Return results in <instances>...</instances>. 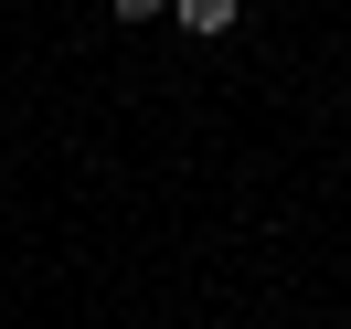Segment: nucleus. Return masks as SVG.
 I'll return each instance as SVG.
<instances>
[{"label":"nucleus","mask_w":351,"mask_h":329,"mask_svg":"<svg viewBox=\"0 0 351 329\" xmlns=\"http://www.w3.org/2000/svg\"><path fill=\"white\" fill-rule=\"evenodd\" d=\"M117 22H160V11H171V0H107Z\"/></svg>","instance_id":"nucleus-2"},{"label":"nucleus","mask_w":351,"mask_h":329,"mask_svg":"<svg viewBox=\"0 0 351 329\" xmlns=\"http://www.w3.org/2000/svg\"><path fill=\"white\" fill-rule=\"evenodd\" d=\"M234 11H245V0H171V22L192 32V43H213V32H234Z\"/></svg>","instance_id":"nucleus-1"}]
</instances>
